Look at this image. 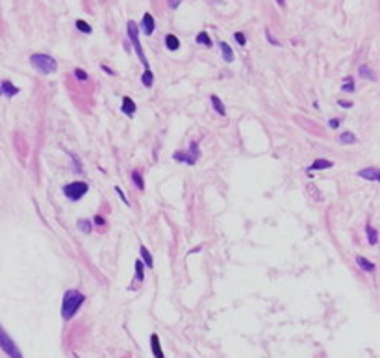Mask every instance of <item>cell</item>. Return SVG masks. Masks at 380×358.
Listing matches in <instances>:
<instances>
[{
    "mask_svg": "<svg viewBox=\"0 0 380 358\" xmlns=\"http://www.w3.org/2000/svg\"><path fill=\"white\" fill-rule=\"evenodd\" d=\"M219 47H221V52H223V60L224 61H234V52H232V49H230V45L228 43H224V41H221L219 43Z\"/></svg>",
    "mask_w": 380,
    "mask_h": 358,
    "instance_id": "5bb4252c",
    "label": "cell"
},
{
    "mask_svg": "<svg viewBox=\"0 0 380 358\" xmlns=\"http://www.w3.org/2000/svg\"><path fill=\"white\" fill-rule=\"evenodd\" d=\"M365 230H367V239H369V243L371 245L378 243V232H376V228H373L371 225H367V227H365Z\"/></svg>",
    "mask_w": 380,
    "mask_h": 358,
    "instance_id": "e0dca14e",
    "label": "cell"
},
{
    "mask_svg": "<svg viewBox=\"0 0 380 358\" xmlns=\"http://www.w3.org/2000/svg\"><path fill=\"white\" fill-rule=\"evenodd\" d=\"M76 28H78L80 32H84V33H91L93 32V28L89 26L86 21H82V19H78V21H76Z\"/></svg>",
    "mask_w": 380,
    "mask_h": 358,
    "instance_id": "603a6c76",
    "label": "cell"
},
{
    "mask_svg": "<svg viewBox=\"0 0 380 358\" xmlns=\"http://www.w3.org/2000/svg\"><path fill=\"white\" fill-rule=\"evenodd\" d=\"M236 41H238V43L241 45V47H243V45L247 43V39H245V35H243V33H241V32H238V33H236Z\"/></svg>",
    "mask_w": 380,
    "mask_h": 358,
    "instance_id": "83f0119b",
    "label": "cell"
},
{
    "mask_svg": "<svg viewBox=\"0 0 380 358\" xmlns=\"http://www.w3.org/2000/svg\"><path fill=\"white\" fill-rule=\"evenodd\" d=\"M341 89L343 91H354V82H353V78H347V80L343 82V86H341Z\"/></svg>",
    "mask_w": 380,
    "mask_h": 358,
    "instance_id": "484cf974",
    "label": "cell"
},
{
    "mask_svg": "<svg viewBox=\"0 0 380 358\" xmlns=\"http://www.w3.org/2000/svg\"><path fill=\"white\" fill-rule=\"evenodd\" d=\"M332 165H334V163H332L330 160H325V158H317V160H315V162L310 165V171H319V169L323 171V169H330Z\"/></svg>",
    "mask_w": 380,
    "mask_h": 358,
    "instance_id": "8fae6325",
    "label": "cell"
},
{
    "mask_svg": "<svg viewBox=\"0 0 380 358\" xmlns=\"http://www.w3.org/2000/svg\"><path fill=\"white\" fill-rule=\"evenodd\" d=\"M84 301H86V297H84V293H80L78 290H69V292H65L63 303H61V317L65 321L74 317V314L80 310Z\"/></svg>",
    "mask_w": 380,
    "mask_h": 358,
    "instance_id": "6da1fadb",
    "label": "cell"
},
{
    "mask_svg": "<svg viewBox=\"0 0 380 358\" xmlns=\"http://www.w3.org/2000/svg\"><path fill=\"white\" fill-rule=\"evenodd\" d=\"M121 110H123V114H126V115H134L136 114V104H134V100H132L130 97H125L123 98Z\"/></svg>",
    "mask_w": 380,
    "mask_h": 358,
    "instance_id": "7c38bea8",
    "label": "cell"
},
{
    "mask_svg": "<svg viewBox=\"0 0 380 358\" xmlns=\"http://www.w3.org/2000/svg\"><path fill=\"white\" fill-rule=\"evenodd\" d=\"M63 193L71 201H80L82 197L87 193V184L86 182H71V184H67L63 188Z\"/></svg>",
    "mask_w": 380,
    "mask_h": 358,
    "instance_id": "5b68a950",
    "label": "cell"
},
{
    "mask_svg": "<svg viewBox=\"0 0 380 358\" xmlns=\"http://www.w3.org/2000/svg\"><path fill=\"white\" fill-rule=\"evenodd\" d=\"M30 63H32V67L35 71L43 73V75H52V73H56V69H58L56 60L49 54H32Z\"/></svg>",
    "mask_w": 380,
    "mask_h": 358,
    "instance_id": "7a4b0ae2",
    "label": "cell"
},
{
    "mask_svg": "<svg viewBox=\"0 0 380 358\" xmlns=\"http://www.w3.org/2000/svg\"><path fill=\"white\" fill-rule=\"evenodd\" d=\"M356 262H358V266H360V269H364V271H375V264L373 262H369L367 258H364V256H358L356 258Z\"/></svg>",
    "mask_w": 380,
    "mask_h": 358,
    "instance_id": "9a60e30c",
    "label": "cell"
},
{
    "mask_svg": "<svg viewBox=\"0 0 380 358\" xmlns=\"http://www.w3.org/2000/svg\"><path fill=\"white\" fill-rule=\"evenodd\" d=\"M126 32H128V38H130L132 45H134V49H136L137 58H139V61L145 65V71H147V69H150V67H148L147 58H145V52H143V49H141V43H139V30H137L136 22L128 21V24H126Z\"/></svg>",
    "mask_w": 380,
    "mask_h": 358,
    "instance_id": "3957f363",
    "label": "cell"
},
{
    "mask_svg": "<svg viewBox=\"0 0 380 358\" xmlns=\"http://www.w3.org/2000/svg\"><path fill=\"white\" fill-rule=\"evenodd\" d=\"M339 143H341V145H351V143H356V136H354L353 132H343L341 136H339Z\"/></svg>",
    "mask_w": 380,
    "mask_h": 358,
    "instance_id": "ac0fdd59",
    "label": "cell"
},
{
    "mask_svg": "<svg viewBox=\"0 0 380 358\" xmlns=\"http://www.w3.org/2000/svg\"><path fill=\"white\" fill-rule=\"evenodd\" d=\"M212 106L219 115H226V108H224L223 100H221L217 95H212Z\"/></svg>",
    "mask_w": 380,
    "mask_h": 358,
    "instance_id": "4fadbf2b",
    "label": "cell"
},
{
    "mask_svg": "<svg viewBox=\"0 0 380 358\" xmlns=\"http://www.w3.org/2000/svg\"><path fill=\"white\" fill-rule=\"evenodd\" d=\"M136 278L137 280H143V278H145V267H143L141 260L136 262Z\"/></svg>",
    "mask_w": 380,
    "mask_h": 358,
    "instance_id": "cb8c5ba5",
    "label": "cell"
},
{
    "mask_svg": "<svg viewBox=\"0 0 380 358\" xmlns=\"http://www.w3.org/2000/svg\"><path fill=\"white\" fill-rule=\"evenodd\" d=\"M339 106H341V108H351V106H353V102H345V100H339Z\"/></svg>",
    "mask_w": 380,
    "mask_h": 358,
    "instance_id": "1f68e13d",
    "label": "cell"
},
{
    "mask_svg": "<svg viewBox=\"0 0 380 358\" xmlns=\"http://www.w3.org/2000/svg\"><path fill=\"white\" fill-rule=\"evenodd\" d=\"M360 75L364 76V78H365V76H367L369 80H375V75L371 73V69H369V67H367V65H362V67H360Z\"/></svg>",
    "mask_w": 380,
    "mask_h": 358,
    "instance_id": "d4e9b609",
    "label": "cell"
},
{
    "mask_svg": "<svg viewBox=\"0 0 380 358\" xmlns=\"http://www.w3.org/2000/svg\"><path fill=\"white\" fill-rule=\"evenodd\" d=\"M141 82H143V86H145V87H152V84H154V76H152L150 69H147V71L143 73Z\"/></svg>",
    "mask_w": 380,
    "mask_h": 358,
    "instance_id": "ffe728a7",
    "label": "cell"
},
{
    "mask_svg": "<svg viewBox=\"0 0 380 358\" xmlns=\"http://www.w3.org/2000/svg\"><path fill=\"white\" fill-rule=\"evenodd\" d=\"M0 347H2V351H4L10 358H22L19 347H17L15 342L10 338V334L2 329V325H0Z\"/></svg>",
    "mask_w": 380,
    "mask_h": 358,
    "instance_id": "277c9868",
    "label": "cell"
},
{
    "mask_svg": "<svg viewBox=\"0 0 380 358\" xmlns=\"http://www.w3.org/2000/svg\"><path fill=\"white\" fill-rule=\"evenodd\" d=\"M78 228H80V230H84L86 234H89V232H91V223L86 221V219H84V221H78Z\"/></svg>",
    "mask_w": 380,
    "mask_h": 358,
    "instance_id": "4316f807",
    "label": "cell"
},
{
    "mask_svg": "<svg viewBox=\"0 0 380 358\" xmlns=\"http://www.w3.org/2000/svg\"><path fill=\"white\" fill-rule=\"evenodd\" d=\"M139 253H141V258H143V262H145V266H147V267H152V266H154V262H152V255L148 253L147 247H143V245H141V249H139Z\"/></svg>",
    "mask_w": 380,
    "mask_h": 358,
    "instance_id": "d6986e66",
    "label": "cell"
},
{
    "mask_svg": "<svg viewBox=\"0 0 380 358\" xmlns=\"http://www.w3.org/2000/svg\"><path fill=\"white\" fill-rule=\"evenodd\" d=\"M165 47H167L169 50H178L180 49V41L176 35H173V33H169L167 38H165Z\"/></svg>",
    "mask_w": 380,
    "mask_h": 358,
    "instance_id": "2e32d148",
    "label": "cell"
},
{
    "mask_svg": "<svg viewBox=\"0 0 380 358\" xmlns=\"http://www.w3.org/2000/svg\"><path fill=\"white\" fill-rule=\"evenodd\" d=\"M17 93H19V87H15L11 82H2L0 84V95H6V97H15Z\"/></svg>",
    "mask_w": 380,
    "mask_h": 358,
    "instance_id": "9c48e42d",
    "label": "cell"
},
{
    "mask_svg": "<svg viewBox=\"0 0 380 358\" xmlns=\"http://www.w3.org/2000/svg\"><path fill=\"white\" fill-rule=\"evenodd\" d=\"M95 223H97V225H104V219L100 216H97L95 217Z\"/></svg>",
    "mask_w": 380,
    "mask_h": 358,
    "instance_id": "d6a6232c",
    "label": "cell"
},
{
    "mask_svg": "<svg viewBox=\"0 0 380 358\" xmlns=\"http://www.w3.org/2000/svg\"><path fill=\"white\" fill-rule=\"evenodd\" d=\"M197 43L206 45V47H212V39H210V35H208L206 32H201L199 35H197Z\"/></svg>",
    "mask_w": 380,
    "mask_h": 358,
    "instance_id": "7402d4cb",
    "label": "cell"
},
{
    "mask_svg": "<svg viewBox=\"0 0 380 358\" xmlns=\"http://www.w3.org/2000/svg\"><path fill=\"white\" fill-rule=\"evenodd\" d=\"M132 180H134V184L137 186V190H145V180H143V176L139 174V171H134V173H132Z\"/></svg>",
    "mask_w": 380,
    "mask_h": 358,
    "instance_id": "44dd1931",
    "label": "cell"
},
{
    "mask_svg": "<svg viewBox=\"0 0 380 358\" xmlns=\"http://www.w3.org/2000/svg\"><path fill=\"white\" fill-rule=\"evenodd\" d=\"M150 347H152V354H154V358H165L163 356V351H162V345H160V338H158V334H152L150 336Z\"/></svg>",
    "mask_w": 380,
    "mask_h": 358,
    "instance_id": "30bf717a",
    "label": "cell"
},
{
    "mask_svg": "<svg viewBox=\"0 0 380 358\" xmlns=\"http://www.w3.org/2000/svg\"><path fill=\"white\" fill-rule=\"evenodd\" d=\"M180 2H182V0H167L169 8H173V10H174V8H178V6H180Z\"/></svg>",
    "mask_w": 380,
    "mask_h": 358,
    "instance_id": "f546056e",
    "label": "cell"
},
{
    "mask_svg": "<svg viewBox=\"0 0 380 358\" xmlns=\"http://www.w3.org/2000/svg\"><path fill=\"white\" fill-rule=\"evenodd\" d=\"M74 75H76V78H78V80H87V75L82 71V69H76Z\"/></svg>",
    "mask_w": 380,
    "mask_h": 358,
    "instance_id": "f1b7e54d",
    "label": "cell"
},
{
    "mask_svg": "<svg viewBox=\"0 0 380 358\" xmlns=\"http://www.w3.org/2000/svg\"><path fill=\"white\" fill-rule=\"evenodd\" d=\"M328 126H330V128H337V126H339V121L330 119V121H328Z\"/></svg>",
    "mask_w": 380,
    "mask_h": 358,
    "instance_id": "4dcf8cb0",
    "label": "cell"
},
{
    "mask_svg": "<svg viewBox=\"0 0 380 358\" xmlns=\"http://www.w3.org/2000/svg\"><path fill=\"white\" fill-rule=\"evenodd\" d=\"M358 176H362V178H365V180L378 182V180H380V169H376V167L362 169V171H358Z\"/></svg>",
    "mask_w": 380,
    "mask_h": 358,
    "instance_id": "52a82bcc",
    "label": "cell"
},
{
    "mask_svg": "<svg viewBox=\"0 0 380 358\" xmlns=\"http://www.w3.org/2000/svg\"><path fill=\"white\" fill-rule=\"evenodd\" d=\"M173 158L176 160V162H184V163H189V165H193V163H197V160H199V145L193 141L189 145V151L174 152Z\"/></svg>",
    "mask_w": 380,
    "mask_h": 358,
    "instance_id": "8992f818",
    "label": "cell"
},
{
    "mask_svg": "<svg viewBox=\"0 0 380 358\" xmlns=\"http://www.w3.org/2000/svg\"><path fill=\"white\" fill-rule=\"evenodd\" d=\"M277 2H278V6H280V8H284V6H286V0H277Z\"/></svg>",
    "mask_w": 380,
    "mask_h": 358,
    "instance_id": "836d02e7",
    "label": "cell"
},
{
    "mask_svg": "<svg viewBox=\"0 0 380 358\" xmlns=\"http://www.w3.org/2000/svg\"><path fill=\"white\" fill-rule=\"evenodd\" d=\"M141 26H143V33H145V35H152L156 24H154V17H152L150 13H145V15H143Z\"/></svg>",
    "mask_w": 380,
    "mask_h": 358,
    "instance_id": "ba28073f",
    "label": "cell"
}]
</instances>
